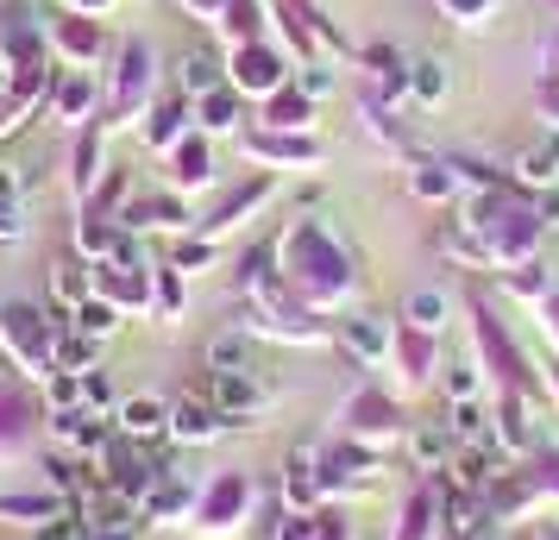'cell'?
I'll return each mask as SVG.
<instances>
[{
	"mask_svg": "<svg viewBox=\"0 0 559 540\" xmlns=\"http://www.w3.org/2000/svg\"><path fill=\"white\" fill-rule=\"evenodd\" d=\"M177 177L182 182H207V145H202V139L177 145Z\"/></svg>",
	"mask_w": 559,
	"mask_h": 540,
	"instance_id": "obj_18",
	"label": "cell"
},
{
	"mask_svg": "<svg viewBox=\"0 0 559 540\" xmlns=\"http://www.w3.org/2000/svg\"><path fill=\"white\" fill-rule=\"evenodd\" d=\"M453 428H459V434H478L484 421H478V409H472V403H459V409H453Z\"/></svg>",
	"mask_w": 559,
	"mask_h": 540,
	"instance_id": "obj_34",
	"label": "cell"
},
{
	"mask_svg": "<svg viewBox=\"0 0 559 540\" xmlns=\"http://www.w3.org/2000/svg\"><path fill=\"white\" fill-rule=\"evenodd\" d=\"M120 428L132 440H157V434H170V409L157 396H132V403H120Z\"/></svg>",
	"mask_w": 559,
	"mask_h": 540,
	"instance_id": "obj_7",
	"label": "cell"
},
{
	"mask_svg": "<svg viewBox=\"0 0 559 540\" xmlns=\"http://www.w3.org/2000/svg\"><path fill=\"white\" fill-rule=\"evenodd\" d=\"M522 177H528V182H554V177H559V139L522 157Z\"/></svg>",
	"mask_w": 559,
	"mask_h": 540,
	"instance_id": "obj_19",
	"label": "cell"
},
{
	"mask_svg": "<svg viewBox=\"0 0 559 540\" xmlns=\"http://www.w3.org/2000/svg\"><path fill=\"white\" fill-rule=\"evenodd\" d=\"M221 428H227V415L214 409V396H182L170 409V434L177 440H214Z\"/></svg>",
	"mask_w": 559,
	"mask_h": 540,
	"instance_id": "obj_5",
	"label": "cell"
},
{
	"mask_svg": "<svg viewBox=\"0 0 559 540\" xmlns=\"http://www.w3.org/2000/svg\"><path fill=\"white\" fill-rule=\"evenodd\" d=\"M88 101H95V82H88V70H70V76L57 82V113H63V120H82V113H88Z\"/></svg>",
	"mask_w": 559,
	"mask_h": 540,
	"instance_id": "obj_9",
	"label": "cell"
},
{
	"mask_svg": "<svg viewBox=\"0 0 559 540\" xmlns=\"http://www.w3.org/2000/svg\"><path fill=\"white\" fill-rule=\"evenodd\" d=\"M408 321H415V334H433V327L447 321V296H440V289H415V296H408Z\"/></svg>",
	"mask_w": 559,
	"mask_h": 540,
	"instance_id": "obj_13",
	"label": "cell"
},
{
	"mask_svg": "<svg viewBox=\"0 0 559 540\" xmlns=\"http://www.w3.org/2000/svg\"><path fill=\"white\" fill-rule=\"evenodd\" d=\"M264 157H314V145L308 139H252Z\"/></svg>",
	"mask_w": 559,
	"mask_h": 540,
	"instance_id": "obj_27",
	"label": "cell"
},
{
	"mask_svg": "<svg viewBox=\"0 0 559 540\" xmlns=\"http://www.w3.org/2000/svg\"><path fill=\"white\" fill-rule=\"evenodd\" d=\"M415 195H428V202L453 195V170H421V177H415Z\"/></svg>",
	"mask_w": 559,
	"mask_h": 540,
	"instance_id": "obj_28",
	"label": "cell"
},
{
	"mask_svg": "<svg viewBox=\"0 0 559 540\" xmlns=\"http://www.w3.org/2000/svg\"><path fill=\"white\" fill-rule=\"evenodd\" d=\"M289 277H296L302 289H314V296L346 284V277H340V252H333L314 227H302L296 239H289Z\"/></svg>",
	"mask_w": 559,
	"mask_h": 540,
	"instance_id": "obj_1",
	"label": "cell"
},
{
	"mask_svg": "<svg viewBox=\"0 0 559 540\" xmlns=\"http://www.w3.org/2000/svg\"><path fill=\"white\" fill-rule=\"evenodd\" d=\"M258 403H264L258 377H246V371H214V409L221 415H252Z\"/></svg>",
	"mask_w": 559,
	"mask_h": 540,
	"instance_id": "obj_6",
	"label": "cell"
},
{
	"mask_svg": "<svg viewBox=\"0 0 559 540\" xmlns=\"http://www.w3.org/2000/svg\"><path fill=\"white\" fill-rule=\"evenodd\" d=\"M57 38H63V51H76V57H95V51H102V32L82 26V20H70V26L57 32Z\"/></svg>",
	"mask_w": 559,
	"mask_h": 540,
	"instance_id": "obj_21",
	"label": "cell"
},
{
	"mask_svg": "<svg viewBox=\"0 0 559 540\" xmlns=\"http://www.w3.org/2000/svg\"><path fill=\"white\" fill-rule=\"evenodd\" d=\"M0 239H20V202L0 195Z\"/></svg>",
	"mask_w": 559,
	"mask_h": 540,
	"instance_id": "obj_32",
	"label": "cell"
},
{
	"mask_svg": "<svg viewBox=\"0 0 559 540\" xmlns=\"http://www.w3.org/2000/svg\"><path fill=\"white\" fill-rule=\"evenodd\" d=\"M189 7H207V13H221V7H233V0H189Z\"/></svg>",
	"mask_w": 559,
	"mask_h": 540,
	"instance_id": "obj_37",
	"label": "cell"
},
{
	"mask_svg": "<svg viewBox=\"0 0 559 540\" xmlns=\"http://www.w3.org/2000/svg\"><path fill=\"white\" fill-rule=\"evenodd\" d=\"M484 7H490V0H447V13H459V20H478Z\"/></svg>",
	"mask_w": 559,
	"mask_h": 540,
	"instance_id": "obj_36",
	"label": "cell"
},
{
	"mask_svg": "<svg viewBox=\"0 0 559 540\" xmlns=\"http://www.w3.org/2000/svg\"><path fill=\"white\" fill-rule=\"evenodd\" d=\"M177 120H182V107H164V113L152 120V139H157V145H170V139H177Z\"/></svg>",
	"mask_w": 559,
	"mask_h": 540,
	"instance_id": "obj_30",
	"label": "cell"
},
{
	"mask_svg": "<svg viewBox=\"0 0 559 540\" xmlns=\"http://www.w3.org/2000/svg\"><path fill=\"white\" fill-rule=\"evenodd\" d=\"M177 264H182V271H195V264H207V245H202V239H195V245H182V252H177Z\"/></svg>",
	"mask_w": 559,
	"mask_h": 540,
	"instance_id": "obj_35",
	"label": "cell"
},
{
	"mask_svg": "<svg viewBox=\"0 0 559 540\" xmlns=\"http://www.w3.org/2000/svg\"><path fill=\"white\" fill-rule=\"evenodd\" d=\"M321 490V478H314V465L308 459H289V503H308Z\"/></svg>",
	"mask_w": 559,
	"mask_h": 540,
	"instance_id": "obj_23",
	"label": "cell"
},
{
	"mask_svg": "<svg viewBox=\"0 0 559 540\" xmlns=\"http://www.w3.org/2000/svg\"><path fill=\"white\" fill-rule=\"evenodd\" d=\"M233 82H239L246 95H277L283 88V57H271L264 45H239V57H233Z\"/></svg>",
	"mask_w": 559,
	"mask_h": 540,
	"instance_id": "obj_3",
	"label": "cell"
},
{
	"mask_svg": "<svg viewBox=\"0 0 559 540\" xmlns=\"http://www.w3.org/2000/svg\"><path fill=\"white\" fill-rule=\"evenodd\" d=\"M346 339H353L365 359H378L383 352V327H371V321H346Z\"/></svg>",
	"mask_w": 559,
	"mask_h": 540,
	"instance_id": "obj_25",
	"label": "cell"
},
{
	"mask_svg": "<svg viewBox=\"0 0 559 540\" xmlns=\"http://www.w3.org/2000/svg\"><path fill=\"white\" fill-rule=\"evenodd\" d=\"M82 245H88V252H114V257H120V245H127V239L107 227L102 214H88V220H82Z\"/></svg>",
	"mask_w": 559,
	"mask_h": 540,
	"instance_id": "obj_17",
	"label": "cell"
},
{
	"mask_svg": "<svg viewBox=\"0 0 559 540\" xmlns=\"http://www.w3.org/2000/svg\"><path fill=\"white\" fill-rule=\"evenodd\" d=\"M239 503H246V478H221V484H214V496H207V509H202V515L214 521V528H227Z\"/></svg>",
	"mask_w": 559,
	"mask_h": 540,
	"instance_id": "obj_11",
	"label": "cell"
},
{
	"mask_svg": "<svg viewBox=\"0 0 559 540\" xmlns=\"http://www.w3.org/2000/svg\"><path fill=\"white\" fill-rule=\"evenodd\" d=\"M547 314H559V302H547Z\"/></svg>",
	"mask_w": 559,
	"mask_h": 540,
	"instance_id": "obj_40",
	"label": "cell"
},
{
	"mask_svg": "<svg viewBox=\"0 0 559 540\" xmlns=\"http://www.w3.org/2000/svg\"><path fill=\"white\" fill-rule=\"evenodd\" d=\"M57 296H63V302H88L95 289H88V277H82L76 264H63V271H57Z\"/></svg>",
	"mask_w": 559,
	"mask_h": 540,
	"instance_id": "obj_26",
	"label": "cell"
},
{
	"mask_svg": "<svg viewBox=\"0 0 559 540\" xmlns=\"http://www.w3.org/2000/svg\"><path fill=\"white\" fill-rule=\"evenodd\" d=\"M95 157H102V152H95V139H82V145H76V189L95 182Z\"/></svg>",
	"mask_w": 559,
	"mask_h": 540,
	"instance_id": "obj_29",
	"label": "cell"
},
{
	"mask_svg": "<svg viewBox=\"0 0 559 540\" xmlns=\"http://www.w3.org/2000/svg\"><path fill=\"white\" fill-rule=\"evenodd\" d=\"M76 327H82V339H107L120 321H114V302L107 296H88V302H76Z\"/></svg>",
	"mask_w": 559,
	"mask_h": 540,
	"instance_id": "obj_10",
	"label": "cell"
},
{
	"mask_svg": "<svg viewBox=\"0 0 559 540\" xmlns=\"http://www.w3.org/2000/svg\"><path fill=\"white\" fill-rule=\"evenodd\" d=\"M447 389H453L459 403H472V389H478V377H472V371H465V364H459L453 377H447Z\"/></svg>",
	"mask_w": 559,
	"mask_h": 540,
	"instance_id": "obj_33",
	"label": "cell"
},
{
	"mask_svg": "<svg viewBox=\"0 0 559 540\" xmlns=\"http://www.w3.org/2000/svg\"><path fill=\"white\" fill-rule=\"evenodd\" d=\"M207 364H214V371H239V364H246V334H221L207 346Z\"/></svg>",
	"mask_w": 559,
	"mask_h": 540,
	"instance_id": "obj_16",
	"label": "cell"
},
{
	"mask_svg": "<svg viewBox=\"0 0 559 540\" xmlns=\"http://www.w3.org/2000/svg\"><path fill=\"white\" fill-rule=\"evenodd\" d=\"M233 120H239V95H233V88H207L202 95V127L227 132Z\"/></svg>",
	"mask_w": 559,
	"mask_h": 540,
	"instance_id": "obj_15",
	"label": "cell"
},
{
	"mask_svg": "<svg viewBox=\"0 0 559 540\" xmlns=\"http://www.w3.org/2000/svg\"><path fill=\"white\" fill-rule=\"evenodd\" d=\"M177 70H182V88H189V95H207V88H221V70H214V57H207V51H189Z\"/></svg>",
	"mask_w": 559,
	"mask_h": 540,
	"instance_id": "obj_14",
	"label": "cell"
},
{
	"mask_svg": "<svg viewBox=\"0 0 559 540\" xmlns=\"http://www.w3.org/2000/svg\"><path fill=\"white\" fill-rule=\"evenodd\" d=\"M302 120H308V101L289 95V88H277V95H271V127H302Z\"/></svg>",
	"mask_w": 559,
	"mask_h": 540,
	"instance_id": "obj_20",
	"label": "cell"
},
{
	"mask_svg": "<svg viewBox=\"0 0 559 540\" xmlns=\"http://www.w3.org/2000/svg\"><path fill=\"white\" fill-rule=\"evenodd\" d=\"M76 7H107V0H76Z\"/></svg>",
	"mask_w": 559,
	"mask_h": 540,
	"instance_id": "obj_39",
	"label": "cell"
},
{
	"mask_svg": "<svg viewBox=\"0 0 559 540\" xmlns=\"http://www.w3.org/2000/svg\"><path fill=\"white\" fill-rule=\"evenodd\" d=\"M139 95H152V45L127 38V51H120V95H114V107H120V113H132V107H139Z\"/></svg>",
	"mask_w": 559,
	"mask_h": 540,
	"instance_id": "obj_4",
	"label": "cell"
},
{
	"mask_svg": "<svg viewBox=\"0 0 559 540\" xmlns=\"http://www.w3.org/2000/svg\"><path fill=\"white\" fill-rule=\"evenodd\" d=\"M0 339L20 352V364H51V334L26 302H0Z\"/></svg>",
	"mask_w": 559,
	"mask_h": 540,
	"instance_id": "obj_2",
	"label": "cell"
},
{
	"mask_svg": "<svg viewBox=\"0 0 559 540\" xmlns=\"http://www.w3.org/2000/svg\"><path fill=\"white\" fill-rule=\"evenodd\" d=\"M283 540H340V528L321 521V515H296V521L283 528Z\"/></svg>",
	"mask_w": 559,
	"mask_h": 540,
	"instance_id": "obj_22",
	"label": "cell"
},
{
	"mask_svg": "<svg viewBox=\"0 0 559 540\" xmlns=\"http://www.w3.org/2000/svg\"><path fill=\"white\" fill-rule=\"evenodd\" d=\"M383 428H396V409H390L383 396H358L353 403V434H383Z\"/></svg>",
	"mask_w": 559,
	"mask_h": 540,
	"instance_id": "obj_12",
	"label": "cell"
},
{
	"mask_svg": "<svg viewBox=\"0 0 559 540\" xmlns=\"http://www.w3.org/2000/svg\"><path fill=\"white\" fill-rule=\"evenodd\" d=\"M440 453H447V440L433 434V428H428V434H415V459H421V465H433Z\"/></svg>",
	"mask_w": 559,
	"mask_h": 540,
	"instance_id": "obj_31",
	"label": "cell"
},
{
	"mask_svg": "<svg viewBox=\"0 0 559 540\" xmlns=\"http://www.w3.org/2000/svg\"><path fill=\"white\" fill-rule=\"evenodd\" d=\"M0 515H57V496H0Z\"/></svg>",
	"mask_w": 559,
	"mask_h": 540,
	"instance_id": "obj_24",
	"label": "cell"
},
{
	"mask_svg": "<svg viewBox=\"0 0 559 540\" xmlns=\"http://www.w3.org/2000/svg\"><path fill=\"white\" fill-rule=\"evenodd\" d=\"M408 88H415V101H421V107H440V101H447V63L421 57V63L408 70Z\"/></svg>",
	"mask_w": 559,
	"mask_h": 540,
	"instance_id": "obj_8",
	"label": "cell"
},
{
	"mask_svg": "<svg viewBox=\"0 0 559 540\" xmlns=\"http://www.w3.org/2000/svg\"><path fill=\"white\" fill-rule=\"evenodd\" d=\"M547 484H554V490H559V459H547Z\"/></svg>",
	"mask_w": 559,
	"mask_h": 540,
	"instance_id": "obj_38",
	"label": "cell"
}]
</instances>
